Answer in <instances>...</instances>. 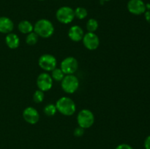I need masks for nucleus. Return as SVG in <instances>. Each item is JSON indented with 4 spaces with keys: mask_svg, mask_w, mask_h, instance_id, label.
I'll return each mask as SVG.
<instances>
[{
    "mask_svg": "<svg viewBox=\"0 0 150 149\" xmlns=\"http://www.w3.org/2000/svg\"><path fill=\"white\" fill-rule=\"evenodd\" d=\"M34 32L42 38H49L54 32V26L48 19H40L35 23Z\"/></svg>",
    "mask_w": 150,
    "mask_h": 149,
    "instance_id": "1",
    "label": "nucleus"
},
{
    "mask_svg": "<svg viewBox=\"0 0 150 149\" xmlns=\"http://www.w3.org/2000/svg\"><path fill=\"white\" fill-rule=\"evenodd\" d=\"M57 111L66 116H71L76 110V105L74 101L67 96L59 98L56 102Z\"/></svg>",
    "mask_w": 150,
    "mask_h": 149,
    "instance_id": "2",
    "label": "nucleus"
},
{
    "mask_svg": "<svg viewBox=\"0 0 150 149\" xmlns=\"http://www.w3.org/2000/svg\"><path fill=\"white\" fill-rule=\"evenodd\" d=\"M62 89L65 93H75L79 87V80L74 74H66L61 81Z\"/></svg>",
    "mask_w": 150,
    "mask_h": 149,
    "instance_id": "3",
    "label": "nucleus"
},
{
    "mask_svg": "<svg viewBox=\"0 0 150 149\" xmlns=\"http://www.w3.org/2000/svg\"><path fill=\"white\" fill-rule=\"evenodd\" d=\"M77 122L79 127L84 129H89L95 123V115L90 110L83 109L78 114Z\"/></svg>",
    "mask_w": 150,
    "mask_h": 149,
    "instance_id": "4",
    "label": "nucleus"
},
{
    "mask_svg": "<svg viewBox=\"0 0 150 149\" xmlns=\"http://www.w3.org/2000/svg\"><path fill=\"white\" fill-rule=\"evenodd\" d=\"M57 20L63 24H69L75 18L74 10L68 6L59 7L56 13Z\"/></svg>",
    "mask_w": 150,
    "mask_h": 149,
    "instance_id": "5",
    "label": "nucleus"
},
{
    "mask_svg": "<svg viewBox=\"0 0 150 149\" xmlns=\"http://www.w3.org/2000/svg\"><path fill=\"white\" fill-rule=\"evenodd\" d=\"M38 64L44 71L51 72L57 67V60L56 57L51 54H43L40 57Z\"/></svg>",
    "mask_w": 150,
    "mask_h": 149,
    "instance_id": "6",
    "label": "nucleus"
},
{
    "mask_svg": "<svg viewBox=\"0 0 150 149\" xmlns=\"http://www.w3.org/2000/svg\"><path fill=\"white\" fill-rule=\"evenodd\" d=\"M79 68V62L77 59L73 56L66 57L62 60L60 64V69L64 74H73Z\"/></svg>",
    "mask_w": 150,
    "mask_h": 149,
    "instance_id": "7",
    "label": "nucleus"
},
{
    "mask_svg": "<svg viewBox=\"0 0 150 149\" xmlns=\"http://www.w3.org/2000/svg\"><path fill=\"white\" fill-rule=\"evenodd\" d=\"M54 80L51 74L47 72H42L38 75L37 78V86L39 90L43 92L48 91L52 88Z\"/></svg>",
    "mask_w": 150,
    "mask_h": 149,
    "instance_id": "8",
    "label": "nucleus"
},
{
    "mask_svg": "<svg viewBox=\"0 0 150 149\" xmlns=\"http://www.w3.org/2000/svg\"><path fill=\"white\" fill-rule=\"evenodd\" d=\"M82 41L85 48L90 51L96 50L100 45L99 37L94 32H87L84 34Z\"/></svg>",
    "mask_w": 150,
    "mask_h": 149,
    "instance_id": "9",
    "label": "nucleus"
},
{
    "mask_svg": "<svg viewBox=\"0 0 150 149\" xmlns=\"http://www.w3.org/2000/svg\"><path fill=\"white\" fill-rule=\"evenodd\" d=\"M127 10L130 13L139 15L146 12V4L142 0H130L127 2Z\"/></svg>",
    "mask_w": 150,
    "mask_h": 149,
    "instance_id": "10",
    "label": "nucleus"
},
{
    "mask_svg": "<svg viewBox=\"0 0 150 149\" xmlns=\"http://www.w3.org/2000/svg\"><path fill=\"white\" fill-rule=\"evenodd\" d=\"M23 118L29 124H35L39 121L40 114L33 107H27L23 111Z\"/></svg>",
    "mask_w": 150,
    "mask_h": 149,
    "instance_id": "11",
    "label": "nucleus"
},
{
    "mask_svg": "<svg viewBox=\"0 0 150 149\" xmlns=\"http://www.w3.org/2000/svg\"><path fill=\"white\" fill-rule=\"evenodd\" d=\"M84 35L83 29L78 25L71 26L68 31V37L73 42H80L82 40Z\"/></svg>",
    "mask_w": 150,
    "mask_h": 149,
    "instance_id": "12",
    "label": "nucleus"
},
{
    "mask_svg": "<svg viewBox=\"0 0 150 149\" xmlns=\"http://www.w3.org/2000/svg\"><path fill=\"white\" fill-rule=\"evenodd\" d=\"M13 29H14V23L11 19L6 16L0 17V33L7 34L11 33Z\"/></svg>",
    "mask_w": 150,
    "mask_h": 149,
    "instance_id": "13",
    "label": "nucleus"
},
{
    "mask_svg": "<svg viewBox=\"0 0 150 149\" xmlns=\"http://www.w3.org/2000/svg\"><path fill=\"white\" fill-rule=\"evenodd\" d=\"M5 42L7 47L10 49H16L20 45V39L16 34L11 32L6 35Z\"/></svg>",
    "mask_w": 150,
    "mask_h": 149,
    "instance_id": "14",
    "label": "nucleus"
},
{
    "mask_svg": "<svg viewBox=\"0 0 150 149\" xmlns=\"http://www.w3.org/2000/svg\"><path fill=\"white\" fill-rule=\"evenodd\" d=\"M18 29L19 32H21V33L28 34L33 32L34 26L30 21L24 20L19 22L18 25Z\"/></svg>",
    "mask_w": 150,
    "mask_h": 149,
    "instance_id": "15",
    "label": "nucleus"
},
{
    "mask_svg": "<svg viewBox=\"0 0 150 149\" xmlns=\"http://www.w3.org/2000/svg\"><path fill=\"white\" fill-rule=\"evenodd\" d=\"M74 14L75 18H77L79 20H83V19L86 18L88 15V12L86 9L84 8V7H78L74 10Z\"/></svg>",
    "mask_w": 150,
    "mask_h": 149,
    "instance_id": "16",
    "label": "nucleus"
},
{
    "mask_svg": "<svg viewBox=\"0 0 150 149\" xmlns=\"http://www.w3.org/2000/svg\"><path fill=\"white\" fill-rule=\"evenodd\" d=\"M38 39H39V36L33 31L26 35V43L29 45H35L38 43Z\"/></svg>",
    "mask_w": 150,
    "mask_h": 149,
    "instance_id": "17",
    "label": "nucleus"
},
{
    "mask_svg": "<svg viewBox=\"0 0 150 149\" xmlns=\"http://www.w3.org/2000/svg\"><path fill=\"white\" fill-rule=\"evenodd\" d=\"M64 74L60 68H57L56 67L54 70L51 71V77L54 80L56 81H62V79L64 78Z\"/></svg>",
    "mask_w": 150,
    "mask_h": 149,
    "instance_id": "18",
    "label": "nucleus"
},
{
    "mask_svg": "<svg viewBox=\"0 0 150 149\" xmlns=\"http://www.w3.org/2000/svg\"><path fill=\"white\" fill-rule=\"evenodd\" d=\"M43 112L47 116L51 117L54 116L57 112V107H56L55 105H53V104H48L47 105H45V108L43 109Z\"/></svg>",
    "mask_w": 150,
    "mask_h": 149,
    "instance_id": "19",
    "label": "nucleus"
},
{
    "mask_svg": "<svg viewBox=\"0 0 150 149\" xmlns=\"http://www.w3.org/2000/svg\"><path fill=\"white\" fill-rule=\"evenodd\" d=\"M98 22L96 19L90 18L86 22V29L88 30V32H95L98 29Z\"/></svg>",
    "mask_w": 150,
    "mask_h": 149,
    "instance_id": "20",
    "label": "nucleus"
},
{
    "mask_svg": "<svg viewBox=\"0 0 150 149\" xmlns=\"http://www.w3.org/2000/svg\"><path fill=\"white\" fill-rule=\"evenodd\" d=\"M44 97H45L44 92L42 91L39 90V89L37 90L33 94V100L36 103H41V102H42V101L44 100Z\"/></svg>",
    "mask_w": 150,
    "mask_h": 149,
    "instance_id": "21",
    "label": "nucleus"
},
{
    "mask_svg": "<svg viewBox=\"0 0 150 149\" xmlns=\"http://www.w3.org/2000/svg\"><path fill=\"white\" fill-rule=\"evenodd\" d=\"M84 133V129L80 127H78L74 130V135L76 137H81Z\"/></svg>",
    "mask_w": 150,
    "mask_h": 149,
    "instance_id": "22",
    "label": "nucleus"
},
{
    "mask_svg": "<svg viewBox=\"0 0 150 149\" xmlns=\"http://www.w3.org/2000/svg\"><path fill=\"white\" fill-rule=\"evenodd\" d=\"M116 149H133V148L131 145H130L126 144V143H122V144H120L119 145H117Z\"/></svg>",
    "mask_w": 150,
    "mask_h": 149,
    "instance_id": "23",
    "label": "nucleus"
},
{
    "mask_svg": "<svg viewBox=\"0 0 150 149\" xmlns=\"http://www.w3.org/2000/svg\"><path fill=\"white\" fill-rule=\"evenodd\" d=\"M144 148L145 149H150V135L145 139Z\"/></svg>",
    "mask_w": 150,
    "mask_h": 149,
    "instance_id": "24",
    "label": "nucleus"
},
{
    "mask_svg": "<svg viewBox=\"0 0 150 149\" xmlns=\"http://www.w3.org/2000/svg\"><path fill=\"white\" fill-rule=\"evenodd\" d=\"M144 16L146 21L150 24V10H146L144 13Z\"/></svg>",
    "mask_w": 150,
    "mask_h": 149,
    "instance_id": "25",
    "label": "nucleus"
},
{
    "mask_svg": "<svg viewBox=\"0 0 150 149\" xmlns=\"http://www.w3.org/2000/svg\"><path fill=\"white\" fill-rule=\"evenodd\" d=\"M103 1H111V0H103Z\"/></svg>",
    "mask_w": 150,
    "mask_h": 149,
    "instance_id": "26",
    "label": "nucleus"
},
{
    "mask_svg": "<svg viewBox=\"0 0 150 149\" xmlns=\"http://www.w3.org/2000/svg\"><path fill=\"white\" fill-rule=\"evenodd\" d=\"M38 1H44V0H38Z\"/></svg>",
    "mask_w": 150,
    "mask_h": 149,
    "instance_id": "27",
    "label": "nucleus"
}]
</instances>
